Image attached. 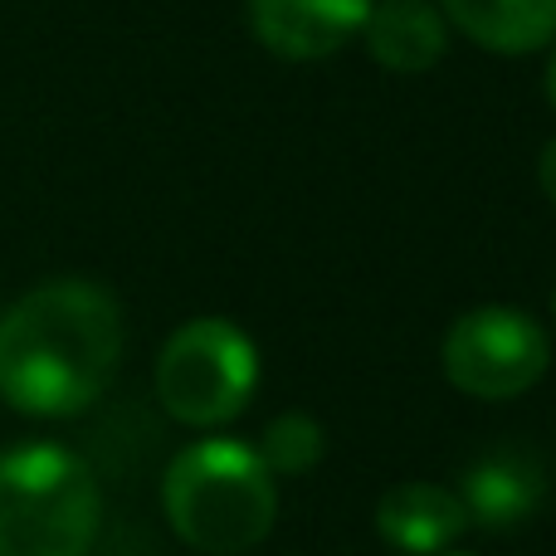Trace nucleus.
Instances as JSON below:
<instances>
[{"label":"nucleus","mask_w":556,"mask_h":556,"mask_svg":"<svg viewBox=\"0 0 556 556\" xmlns=\"http://www.w3.org/2000/svg\"><path fill=\"white\" fill-rule=\"evenodd\" d=\"M162 508L176 538L195 552L240 556L274 532V473L244 440H195L172 459L162 479Z\"/></svg>","instance_id":"nucleus-2"},{"label":"nucleus","mask_w":556,"mask_h":556,"mask_svg":"<svg viewBox=\"0 0 556 556\" xmlns=\"http://www.w3.org/2000/svg\"><path fill=\"white\" fill-rule=\"evenodd\" d=\"M464 513L489 532L522 528L547 498V469L528 450H489L464 473Z\"/></svg>","instance_id":"nucleus-7"},{"label":"nucleus","mask_w":556,"mask_h":556,"mask_svg":"<svg viewBox=\"0 0 556 556\" xmlns=\"http://www.w3.org/2000/svg\"><path fill=\"white\" fill-rule=\"evenodd\" d=\"M362 39L376 64L391 74H430L450 45V20L430 0H376Z\"/></svg>","instance_id":"nucleus-9"},{"label":"nucleus","mask_w":556,"mask_h":556,"mask_svg":"<svg viewBox=\"0 0 556 556\" xmlns=\"http://www.w3.org/2000/svg\"><path fill=\"white\" fill-rule=\"evenodd\" d=\"M552 313H556V293H552Z\"/></svg>","instance_id":"nucleus-15"},{"label":"nucleus","mask_w":556,"mask_h":556,"mask_svg":"<svg viewBox=\"0 0 556 556\" xmlns=\"http://www.w3.org/2000/svg\"><path fill=\"white\" fill-rule=\"evenodd\" d=\"M93 469L64 444L0 454V556H88L98 538Z\"/></svg>","instance_id":"nucleus-3"},{"label":"nucleus","mask_w":556,"mask_h":556,"mask_svg":"<svg viewBox=\"0 0 556 556\" xmlns=\"http://www.w3.org/2000/svg\"><path fill=\"white\" fill-rule=\"evenodd\" d=\"M371 0H250V29L269 54L307 64L362 35Z\"/></svg>","instance_id":"nucleus-6"},{"label":"nucleus","mask_w":556,"mask_h":556,"mask_svg":"<svg viewBox=\"0 0 556 556\" xmlns=\"http://www.w3.org/2000/svg\"><path fill=\"white\" fill-rule=\"evenodd\" d=\"M440 15L493 54H532L556 39V0H440Z\"/></svg>","instance_id":"nucleus-10"},{"label":"nucleus","mask_w":556,"mask_h":556,"mask_svg":"<svg viewBox=\"0 0 556 556\" xmlns=\"http://www.w3.org/2000/svg\"><path fill=\"white\" fill-rule=\"evenodd\" d=\"M547 98H552V108H556V49H552V64H547Z\"/></svg>","instance_id":"nucleus-13"},{"label":"nucleus","mask_w":556,"mask_h":556,"mask_svg":"<svg viewBox=\"0 0 556 556\" xmlns=\"http://www.w3.org/2000/svg\"><path fill=\"white\" fill-rule=\"evenodd\" d=\"M260 386V352L225 317H195L166 337L156 356V395L166 415L195 430L230 425Z\"/></svg>","instance_id":"nucleus-4"},{"label":"nucleus","mask_w":556,"mask_h":556,"mask_svg":"<svg viewBox=\"0 0 556 556\" xmlns=\"http://www.w3.org/2000/svg\"><path fill=\"white\" fill-rule=\"evenodd\" d=\"M440 556H464V552H440Z\"/></svg>","instance_id":"nucleus-14"},{"label":"nucleus","mask_w":556,"mask_h":556,"mask_svg":"<svg viewBox=\"0 0 556 556\" xmlns=\"http://www.w3.org/2000/svg\"><path fill=\"white\" fill-rule=\"evenodd\" d=\"M376 532L386 538V547L405 556H440L469 532V513L459 493H450L444 483H395L376 503Z\"/></svg>","instance_id":"nucleus-8"},{"label":"nucleus","mask_w":556,"mask_h":556,"mask_svg":"<svg viewBox=\"0 0 556 556\" xmlns=\"http://www.w3.org/2000/svg\"><path fill=\"white\" fill-rule=\"evenodd\" d=\"M538 181H542V195L556 205V137L542 147V156H538Z\"/></svg>","instance_id":"nucleus-12"},{"label":"nucleus","mask_w":556,"mask_h":556,"mask_svg":"<svg viewBox=\"0 0 556 556\" xmlns=\"http://www.w3.org/2000/svg\"><path fill=\"white\" fill-rule=\"evenodd\" d=\"M123 362V313L108 288L54 278L0 317V401L64 420L113 386Z\"/></svg>","instance_id":"nucleus-1"},{"label":"nucleus","mask_w":556,"mask_h":556,"mask_svg":"<svg viewBox=\"0 0 556 556\" xmlns=\"http://www.w3.org/2000/svg\"><path fill=\"white\" fill-rule=\"evenodd\" d=\"M323 450H327L323 425L303 410H288V415H278V420H269V430H264L254 454L264 459L269 473H307L323 459Z\"/></svg>","instance_id":"nucleus-11"},{"label":"nucleus","mask_w":556,"mask_h":556,"mask_svg":"<svg viewBox=\"0 0 556 556\" xmlns=\"http://www.w3.org/2000/svg\"><path fill=\"white\" fill-rule=\"evenodd\" d=\"M440 362L450 386H459L473 401H513L532 391L552 366V342L538 327V317L518 307H469L459 323L444 332Z\"/></svg>","instance_id":"nucleus-5"}]
</instances>
